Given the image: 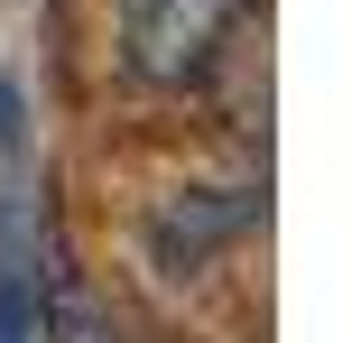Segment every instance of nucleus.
Segmentation results:
<instances>
[{
	"label": "nucleus",
	"mask_w": 352,
	"mask_h": 343,
	"mask_svg": "<svg viewBox=\"0 0 352 343\" xmlns=\"http://www.w3.org/2000/svg\"><path fill=\"white\" fill-rule=\"evenodd\" d=\"M37 232H28V195L0 204V343H37Z\"/></svg>",
	"instance_id": "nucleus-3"
},
{
	"label": "nucleus",
	"mask_w": 352,
	"mask_h": 343,
	"mask_svg": "<svg viewBox=\"0 0 352 343\" xmlns=\"http://www.w3.org/2000/svg\"><path fill=\"white\" fill-rule=\"evenodd\" d=\"M241 0H121V56L140 84H195L223 56Z\"/></svg>",
	"instance_id": "nucleus-1"
},
{
	"label": "nucleus",
	"mask_w": 352,
	"mask_h": 343,
	"mask_svg": "<svg viewBox=\"0 0 352 343\" xmlns=\"http://www.w3.org/2000/svg\"><path fill=\"white\" fill-rule=\"evenodd\" d=\"M37 343H121V316H102V297L84 278L47 269V288H37Z\"/></svg>",
	"instance_id": "nucleus-4"
},
{
	"label": "nucleus",
	"mask_w": 352,
	"mask_h": 343,
	"mask_svg": "<svg viewBox=\"0 0 352 343\" xmlns=\"http://www.w3.org/2000/svg\"><path fill=\"white\" fill-rule=\"evenodd\" d=\"M250 223H260V195H241V186H204V195H176L158 223H148V251H158L167 278L204 269L223 241H241Z\"/></svg>",
	"instance_id": "nucleus-2"
}]
</instances>
